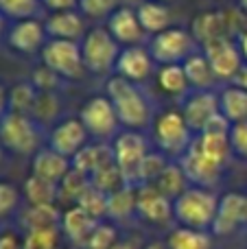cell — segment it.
Returning <instances> with one entry per match:
<instances>
[{
  "instance_id": "6da1fadb",
  "label": "cell",
  "mask_w": 247,
  "mask_h": 249,
  "mask_svg": "<svg viewBox=\"0 0 247 249\" xmlns=\"http://www.w3.org/2000/svg\"><path fill=\"white\" fill-rule=\"evenodd\" d=\"M230 127L232 124L226 118L219 116L210 123L208 129L195 133L188 151L177 160L191 186L214 188L221 181L223 171L232 158Z\"/></svg>"
},
{
  "instance_id": "7a4b0ae2",
  "label": "cell",
  "mask_w": 247,
  "mask_h": 249,
  "mask_svg": "<svg viewBox=\"0 0 247 249\" xmlns=\"http://www.w3.org/2000/svg\"><path fill=\"white\" fill-rule=\"evenodd\" d=\"M105 94L114 103V109H116V116L123 129L142 133L151 129L153 118H156V105H153L149 92L140 83L127 81L118 74H112L105 81Z\"/></svg>"
},
{
  "instance_id": "3957f363",
  "label": "cell",
  "mask_w": 247,
  "mask_h": 249,
  "mask_svg": "<svg viewBox=\"0 0 247 249\" xmlns=\"http://www.w3.org/2000/svg\"><path fill=\"white\" fill-rule=\"evenodd\" d=\"M219 197L212 188L188 186L177 199H173V219L182 228L212 232L219 210Z\"/></svg>"
},
{
  "instance_id": "277c9868",
  "label": "cell",
  "mask_w": 247,
  "mask_h": 249,
  "mask_svg": "<svg viewBox=\"0 0 247 249\" xmlns=\"http://www.w3.org/2000/svg\"><path fill=\"white\" fill-rule=\"evenodd\" d=\"M151 142L160 153H164L169 160L177 162L184 153L188 151L193 138V129L188 127L186 118L182 116V112L177 109H164V112L156 114L151 124Z\"/></svg>"
},
{
  "instance_id": "5b68a950",
  "label": "cell",
  "mask_w": 247,
  "mask_h": 249,
  "mask_svg": "<svg viewBox=\"0 0 247 249\" xmlns=\"http://www.w3.org/2000/svg\"><path fill=\"white\" fill-rule=\"evenodd\" d=\"M44 127L29 114L7 112V116L0 121V142L9 153L16 155H35L44 149Z\"/></svg>"
},
{
  "instance_id": "8992f818",
  "label": "cell",
  "mask_w": 247,
  "mask_h": 249,
  "mask_svg": "<svg viewBox=\"0 0 247 249\" xmlns=\"http://www.w3.org/2000/svg\"><path fill=\"white\" fill-rule=\"evenodd\" d=\"M121 48L123 46L112 37V33L105 29V24L90 29L86 37L81 39V55L86 72L94 74V77H112Z\"/></svg>"
},
{
  "instance_id": "52a82bcc",
  "label": "cell",
  "mask_w": 247,
  "mask_h": 249,
  "mask_svg": "<svg viewBox=\"0 0 247 249\" xmlns=\"http://www.w3.org/2000/svg\"><path fill=\"white\" fill-rule=\"evenodd\" d=\"M147 48L158 66H166V64H184L201 46L193 37L191 29L169 26L162 33L151 35L147 42Z\"/></svg>"
},
{
  "instance_id": "ba28073f",
  "label": "cell",
  "mask_w": 247,
  "mask_h": 249,
  "mask_svg": "<svg viewBox=\"0 0 247 249\" xmlns=\"http://www.w3.org/2000/svg\"><path fill=\"white\" fill-rule=\"evenodd\" d=\"M83 127L88 129L92 140L96 142H112L114 136L121 131V121L116 116L114 103L109 101V96L105 94H94L83 103L81 112H79Z\"/></svg>"
},
{
  "instance_id": "9c48e42d",
  "label": "cell",
  "mask_w": 247,
  "mask_h": 249,
  "mask_svg": "<svg viewBox=\"0 0 247 249\" xmlns=\"http://www.w3.org/2000/svg\"><path fill=\"white\" fill-rule=\"evenodd\" d=\"M109 144H112V153H114L116 166L123 171L125 179L129 181L131 186H136L138 168H140V164H142V160L149 155V151H151V140H149L142 131L121 129Z\"/></svg>"
},
{
  "instance_id": "30bf717a",
  "label": "cell",
  "mask_w": 247,
  "mask_h": 249,
  "mask_svg": "<svg viewBox=\"0 0 247 249\" xmlns=\"http://www.w3.org/2000/svg\"><path fill=\"white\" fill-rule=\"evenodd\" d=\"M39 59L44 66L55 70L61 79L74 81L83 77L86 66H83L81 42H68V39H48L46 46L39 53Z\"/></svg>"
},
{
  "instance_id": "8fae6325",
  "label": "cell",
  "mask_w": 247,
  "mask_h": 249,
  "mask_svg": "<svg viewBox=\"0 0 247 249\" xmlns=\"http://www.w3.org/2000/svg\"><path fill=\"white\" fill-rule=\"evenodd\" d=\"M179 112L186 118L193 133H201L214 118L221 116L219 90H191L184 99H179Z\"/></svg>"
},
{
  "instance_id": "7c38bea8",
  "label": "cell",
  "mask_w": 247,
  "mask_h": 249,
  "mask_svg": "<svg viewBox=\"0 0 247 249\" xmlns=\"http://www.w3.org/2000/svg\"><path fill=\"white\" fill-rule=\"evenodd\" d=\"M208 57L210 66H212L214 74L221 83H232L239 72L245 68V59L239 51L236 37H223L217 42H210L206 46H201Z\"/></svg>"
},
{
  "instance_id": "4fadbf2b",
  "label": "cell",
  "mask_w": 247,
  "mask_h": 249,
  "mask_svg": "<svg viewBox=\"0 0 247 249\" xmlns=\"http://www.w3.org/2000/svg\"><path fill=\"white\" fill-rule=\"evenodd\" d=\"M4 42L11 51L20 55H39L48 42L46 24L42 18H26V20L11 22Z\"/></svg>"
},
{
  "instance_id": "5bb4252c",
  "label": "cell",
  "mask_w": 247,
  "mask_h": 249,
  "mask_svg": "<svg viewBox=\"0 0 247 249\" xmlns=\"http://www.w3.org/2000/svg\"><path fill=\"white\" fill-rule=\"evenodd\" d=\"M90 140H92L90 133L83 127L79 116L77 118L74 116L59 118V121L51 127V131H48V146L68 160H72Z\"/></svg>"
},
{
  "instance_id": "9a60e30c",
  "label": "cell",
  "mask_w": 247,
  "mask_h": 249,
  "mask_svg": "<svg viewBox=\"0 0 247 249\" xmlns=\"http://www.w3.org/2000/svg\"><path fill=\"white\" fill-rule=\"evenodd\" d=\"M243 228H247V195L239 190L223 193L219 197V210L212 225V234L232 236Z\"/></svg>"
},
{
  "instance_id": "2e32d148",
  "label": "cell",
  "mask_w": 247,
  "mask_h": 249,
  "mask_svg": "<svg viewBox=\"0 0 247 249\" xmlns=\"http://www.w3.org/2000/svg\"><path fill=\"white\" fill-rule=\"evenodd\" d=\"M156 70H158V64L153 61L147 44H138V46L121 48V55H118L114 74L142 86V83H147L149 79L156 77Z\"/></svg>"
},
{
  "instance_id": "e0dca14e",
  "label": "cell",
  "mask_w": 247,
  "mask_h": 249,
  "mask_svg": "<svg viewBox=\"0 0 247 249\" xmlns=\"http://www.w3.org/2000/svg\"><path fill=\"white\" fill-rule=\"evenodd\" d=\"M136 216L151 225H169L173 219V201L156 186H136Z\"/></svg>"
},
{
  "instance_id": "ac0fdd59",
  "label": "cell",
  "mask_w": 247,
  "mask_h": 249,
  "mask_svg": "<svg viewBox=\"0 0 247 249\" xmlns=\"http://www.w3.org/2000/svg\"><path fill=\"white\" fill-rule=\"evenodd\" d=\"M105 29L112 33V37L125 46H138V44L149 42V35L144 33L142 24H140V18L136 7H129V4H121L112 16L105 20Z\"/></svg>"
},
{
  "instance_id": "d6986e66",
  "label": "cell",
  "mask_w": 247,
  "mask_h": 249,
  "mask_svg": "<svg viewBox=\"0 0 247 249\" xmlns=\"http://www.w3.org/2000/svg\"><path fill=\"white\" fill-rule=\"evenodd\" d=\"M48 39H68V42H81L86 37V18L79 9L70 11H55L44 18Z\"/></svg>"
},
{
  "instance_id": "ffe728a7",
  "label": "cell",
  "mask_w": 247,
  "mask_h": 249,
  "mask_svg": "<svg viewBox=\"0 0 247 249\" xmlns=\"http://www.w3.org/2000/svg\"><path fill=\"white\" fill-rule=\"evenodd\" d=\"M31 168H33V173H31V175L42 177V179H46V181H51V184L59 186L61 179H64V177L72 171V160L64 158L61 153L53 151L51 146L46 144L44 149H39L37 153L33 155V164H31Z\"/></svg>"
},
{
  "instance_id": "44dd1931",
  "label": "cell",
  "mask_w": 247,
  "mask_h": 249,
  "mask_svg": "<svg viewBox=\"0 0 247 249\" xmlns=\"http://www.w3.org/2000/svg\"><path fill=\"white\" fill-rule=\"evenodd\" d=\"M184 72L191 83V90H217V86L221 81L217 79L212 66H210L208 57H206L204 48H199L197 53H193L186 61H184Z\"/></svg>"
},
{
  "instance_id": "7402d4cb",
  "label": "cell",
  "mask_w": 247,
  "mask_h": 249,
  "mask_svg": "<svg viewBox=\"0 0 247 249\" xmlns=\"http://www.w3.org/2000/svg\"><path fill=\"white\" fill-rule=\"evenodd\" d=\"M101 221L94 219L92 214H88L83 208L79 206H70L68 210L61 214V228H64V234L70 238L72 243L86 247L90 234L94 232V228L99 225Z\"/></svg>"
},
{
  "instance_id": "603a6c76",
  "label": "cell",
  "mask_w": 247,
  "mask_h": 249,
  "mask_svg": "<svg viewBox=\"0 0 247 249\" xmlns=\"http://www.w3.org/2000/svg\"><path fill=\"white\" fill-rule=\"evenodd\" d=\"M109 162H114V153H112V144L109 142H88L72 158V168L83 173V175L92 177L99 168H103Z\"/></svg>"
},
{
  "instance_id": "cb8c5ba5",
  "label": "cell",
  "mask_w": 247,
  "mask_h": 249,
  "mask_svg": "<svg viewBox=\"0 0 247 249\" xmlns=\"http://www.w3.org/2000/svg\"><path fill=\"white\" fill-rule=\"evenodd\" d=\"M219 107L230 124L247 121V90L236 83H226L219 90Z\"/></svg>"
},
{
  "instance_id": "d4e9b609",
  "label": "cell",
  "mask_w": 247,
  "mask_h": 249,
  "mask_svg": "<svg viewBox=\"0 0 247 249\" xmlns=\"http://www.w3.org/2000/svg\"><path fill=\"white\" fill-rule=\"evenodd\" d=\"M136 11H138L140 24H142L144 33L149 37L156 33H162L164 29L171 26V9L162 0H142V2H138Z\"/></svg>"
},
{
  "instance_id": "484cf974",
  "label": "cell",
  "mask_w": 247,
  "mask_h": 249,
  "mask_svg": "<svg viewBox=\"0 0 247 249\" xmlns=\"http://www.w3.org/2000/svg\"><path fill=\"white\" fill-rule=\"evenodd\" d=\"M156 83L164 94L173 96V99H184L191 92V83L186 79L182 64H166V66H158L156 70Z\"/></svg>"
},
{
  "instance_id": "4316f807",
  "label": "cell",
  "mask_w": 247,
  "mask_h": 249,
  "mask_svg": "<svg viewBox=\"0 0 247 249\" xmlns=\"http://www.w3.org/2000/svg\"><path fill=\"white\" fill-rule=\"evenodd\" d=\"M151 186H156V188L160 190L164 197H169L171 201H173V199H177L179 195H182L184 190L191 186V181H188V177H186V173H184V168L179 166V162L171 160L169 166L162 171V175L158 177V179L153 181Z\"/></svg>"
},
{
  "instance_id": "83f0119b",
  "label": "cell",
  "mask_w": 247,
  "mask_h": 249,
  "mask_svg": "<svg viewBox=\"0 0 247 249\" xmlns=\"http://www.w3.org/2000/svg\"><path fill=\"white\" fill-rule=\"evenodd\" d=\"M166 247L169 249H212V232L177 225L169 234Z\"/></svg>"
},
{
  "instance_id": "f1b7e54d",
  "label": "cell",
  "mask_w": 247,
  "mask_h": 249,
  "mask_svg": "<svg viewBox=\"0 0 247 249\" xmlns=\"http://www.w3.org/2000/svg\"><path fill=\"white\" fill-rule=\"evenodd\" d=\"M20 225L31 232V230H42V228H59L61 214L57 206H29L24 214L20 216Z\"/></svg>"
},
{
  "instance_id": "f546056e",
  "label": "cell",
  "mask_w": 247,
  "mask_h": 249,
  "mask_svg": "<svg viewBox=\"0 0 247 249\" xmlns=\"http://www.w3.org/2000/svg\"><path fill=\"white\" fill-rule=\"evenodd\" d=\"M107 216L112 221H123L136 216V186H125L107 197Z\"/></svg>"
},
{
  "instance_id": "4dcf8cb0",
  "label": "cell",
  "mask_w": 247,
  "mask_h": 249,
  "mask_svg": "<svg viewBox=\"0 0 247 249\" xmlns=\"http://www.w3.org/2000/svg\"><path fill=\"white\" fill-rule=\"evenodd\" d=\"M24 197L29 206H55V201L59 199V186L31 175L24 181Z\"/></svg>"
},
{
  "instance_id": "1f68e13d",
  "label": "cell",
  "mask_w": 247,
  "mask_h": 249,
  "mask_svg": "<svg viewBox=\"0 0 247 249\" xmlns=\"http://www.w3.org/2000/svg\"><path fill=\"white\" fill-rule=\"evenodd\" d=\"M37 96H39V90L33 86L31 79L13 83L11 90H9V112L29 114L31 116L35 103H37Z\"/></svg>"
},
{
  "instance_id": "d6a6232c",
  "label": "cell",
  "mask_w": 247,
  "mask_h": 249,
  "mask_svg": "<svg viewBox=\"0 0 247 249\" xmlns=\"http://www.w3.org/2000/svg\"><path fill=\"white\" fill-rule=\"evenodd\" d=\"M44 11L42 0H0V13L9 22L26 20V18H39Z\"/></svg>"
},
{
  "instance_id": "836d02e7",
  "label": "cell",
  "mask_w": 247,
  "mask_h": 249,
  "mask_svg": "<svg viewBox=\"0 0 247 249\" xmlns=\"http://www.w3.org/2000/svg\"><path fill=\"white\" fill-rule=\"evenodd\" d=\"M59 92H39L37 96V103L33 107V114L31 116L35 118L39 124H55L59 121V109H61V103H59Z\"/></svg>"
},
{
  "instance_id": "e575fe53",
  "label": "cell",
  "mask_w": 247,
  "mask_h": 249,
  "mask_svg": "<svg viewBox=\"0 0 247 249\" xmlns=\"http://www.w3.org/2000/svg\"><path fill=\"white\" fill-rule=\"evenodd\" d=\"M171 160L166 158L164 153H160L158 149H151L149 151V155L142 160V164H140L138 168V177H136V186H147V184H153V181L158 179V177L162 175V171H164L166 166H169Z\"/></svg>"
},
{
  "instance_id": "d590c367",
  "label": "cell",
  "mask_w": 247,
  "mask_h": 249,
  "mask_svg": "<svg viewBox=\"0 0 247 249\" xmlns=\"http://www.w3.org/2000/svg\"><path fill=\"white\" fill-rule=\"evenodd\" d=\"M88 186H90V177L72 168V171H70L59 184V199H66L68 203L77 206L79 197L86 193Z\"/></svg>"
},
{
  "instance_id": "8d00e7d4",
  "label": "cell",
  "mask_w": 247,
  "mask_h": 249,
  "mask_svg": "<svg viewBox=\"0 0 247 249\" xmlns=\"http://www.w3.org/2000/svg\"><path fill=\"white\" fill-rule=\"evenodd\" d=\"M107 197L109 195H105L103 190H99L96 186H88L86 193L79 197L77 206L83 208V210L88 212V214H92L94 219H103V216H107Z\"/></svg>"
},
{
  "instance_id": "74e56055",
  "label": "cell",
  "mask_w": 247,
  "mask_h": 249,
  "mask_svg": "<svg viewBox=\"0 0 247 249\" xmlns=\"http://www.w3.org/2000/svg\"><path fill=\"white\" fill-rule=\"evenodd\" d=\"M59 243V228H42L26 232L22 247L24 249H57Z\"/></svg>"
},
{
  "instance_id": "f35d334b",
  "label": "cell",
  "mask_w": 247,
  "mask_h": 249,
  "mask_svg": "<svg viewBox=\"0 0 247 249\" xmlns=\"http://www.w3.org/2000/svg\"><path fill=\"white\" fill-rule=\"evenodd\" d=\"M118 7L121 0H79V11L88 20H107Z\"/></svg>"
},
{
  "instance_id": "ab89813d",
  "label": "cell",
  "mask_w": 247,
  "mask_h": 249,
  "mask_svg": "<svg viewBox=\"0 0 247 249\" xmlns=\"http://www.w3.org/2000/svg\"><path fill=\"white\" fill-rule=\"evenodd\" d=\"M31 81H33V86L37 88L39 92H59L61 94L66 79H61L55 70H51L48 66L42 64L33 74H31Z\"/></svg>"
},
{
  "instance_id": "60d3db41",
  "label": "cell",
  "mask_w": 247,
  "mask_h": 249,
  "mask_svg": "<svg viewBox=\"0 0 247 249\" xmlns=\"http://www.w3.org/2000/svg\"><path fill=\"white\" fill-rule=\"evenodd\" d=\"M20 201H22L20 190L13 184H9V181H0V221L11 219L18 212V208H20Z\"/></svg>"
},
{
  "instance_id": "b9f144b4",
  "label": "cell",
  "mask_w": 247,
  "mask_h": 249,
  "mask_svg": "<svg viewBox=\"0 0 247 249\" xmlns=\"http://www.w3.org/2000/svg\"><path fill=\"white\" fill-rule=\"evenodd\" d=\"M116 243H118L116 228L112 223H103L101 221L94 228V232L90 234V238H88L86 249H112Z\"/></svg>"
},
{
  "instance_id": "7bdbcfd3",
  "label": "cell",
  "mask_w": 247,
  "mask_h": 249,
  "mask_svg": "<svg viewBox=\"0 0 247 249\" xmlns=\"http://www.w3.org/2000/svg\"><path fill=\"white\" fill-rule=\"evenodd\" d=\"M230 146L234 158L247 162V121L234 123L230 127Z\"/></svg>"
},
{
  "instance_id": "ee69618b",
  "label": "cell",
  "mask_w": 247,
  "mask_h": 249,
  "mask_svg": "<svg viewBox=\"0 0 247 249\" xmlns=\"http://www.w3.org/2000/svg\"><path fill=\"white\" fill-rule=\"evenodd\" d=\"M42 7L48 13L70 11V9H79V0H42Z\"/></svg>"
},
{
  "instance_id": "f6af8a7d",
  "label": "cell",
  "mask_w": 247,
  "mask_h": 249,
  "mask_svg": "<svg viewBox=\"0 0 247 249\" xmlns=\"http://www.w3.org/2000/svg\"><path fill=\"white\" fill-rule=\"evenodd\" d=\"M0 249H24L20 243V238L11 232H4L0 234Z\"/></svg>"
},
{
  "instance_id": "bcb514c9",
  "label": "cell",
  "mask_w": 247,
  "mask_h": 249,
  "mask_svg": "<svg viewBox=\"0 0 247 249\" xmlns=\"http://www.w3.org/2000/svg\"><path fill=\"white\" fill-rule=\"evenodd\" d=\"M9 112V88H4V83H0V121L7 116Z\"/></svg>"
},
{
  "instance_id": "7dc6e473",
  "label": "cell",
  "mask_w": 247,
  "mask_h": 249,
  "mask_svg": "<svg viewBox=\"0 0 247 249\" xmlns=\"http://www.w3.org/2000/svg\"><path fill=\"white\" fill-rule=\"evenodd\" d=\"M236 44H239V51H241V55H243V59L247 64V29L241 35H236Z\"/></svg>"
},
{
  "instance_id": "c3c4849f",
  "label": "cell",
  "mask_w": 247,
  "mask_h": 249,
  "mask_svg": "<svg viewBox=\"0 0 247 249\" xmlns=\"http://www.w3.org/2000/svg\"><path fill=\"white\" fill-rule=\"evenodd\" d=\"M9 24H11V22L7 20V18L2 16V13H0V42H4V37H7V31H9Z\"/></svg>"
},
{
  "instance_id": "681fc988",
  "label": "cell",
  "mask_w": 247,
  "mask_h": 249,
  "mask_svg": "<svg viewBox=\"0 0 247 249\" xmlns=\"http://www.w3.org/2000/svg\"><path fill=\"white\" fill-rule=\"evenodd\" d=\"M232 83H236V86H241V88H245V90H247V64H245V68L241 70L239 77H236Z\"/></svg>"
},
{
  "instance_id": "f907efd6",
  "label": "cell",
  "mask_w": 247,
  "mask_h": 249,
  "mask_svg": "<svg viewBox=\"0 0 247 249\" xmlns=\"http://www.w3.org/2000/svg\"><path fill=\"white\" fill-rule=\"evenodd\" d=\"M112 249H138V247H136L131 241H118V243H116V245H114Z\"/></svg>"
},
{
  "instance_id": "816d5d0a",
  "label": "cell",
  "mask_w": 247,
  "mask_h": 249,
  "mask_svg": "<svg viewBox=\"0 0 247 249\" xmlns=\"http://www.w3.org/2000/svg\"><path fill=\"white\" fill-rule=\"evenodd\" d=\"M142 249H169V247H166V243H149V245H144Z\"/></svg>"
},
{
  "instance_id": "f5cc1de1",
  "label": "cell",
  "mask_w": 247,
  "mask_h": 249,
  "mask_svg": "<svg viewBox=\"0 0 247 249\" xmlns=\"http://www.w3.org/2000/svg\"><path fill=\"white\" fill-rule=\"evenodd\" d=\"M7 153H9V151L4 149V144H2V142H0V168H2L4 160H7Z\"/></svg>"
},
{
  "instance_id": "db71d44e",
  "label": "cell",
  "mask_w": 247,
  "mask_h": 249,
  "mask_svg": "<svg viewBox=\"0 0 247 249\" xmlns=\"http://www.w3.org/2000/svg\"><path fill=\"white\" fill-rule=\"evenodd\" d=\"M239 9L247 16V0H239Z\"/></svg>"
},
{
  "instance_id": "11a10c76",
  "label": "cell",
  "mask_w": 247,
  "mask_h": 249,
  "mask_svg": "<svg viewBox=\"0 0 247 249\" xmlns=\"http://www.w3.org/2000/svg\"><path fill=\"white\" fill-rule=\"evenodd\" d=\"M162 2H166V0H162Z\"/></svg>"
}]
</instances>
